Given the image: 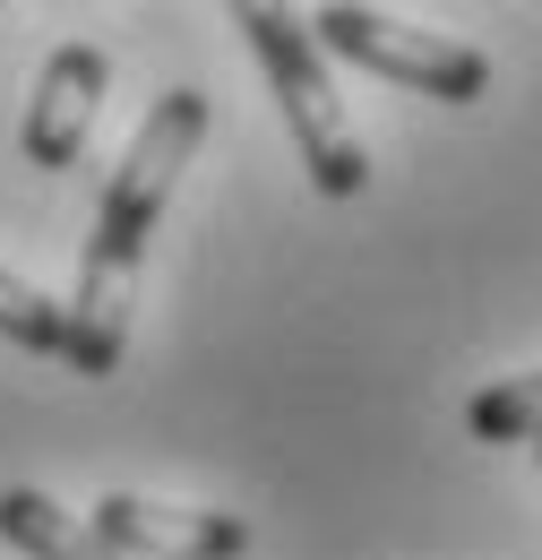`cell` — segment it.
Here are the masks:
<instances>
[{"mask_svg": "<svg viewBox=\"0 0 542 560\" xmlns=\"http://www.w3.org/2000/svg\"><path fill=\"white\" fill-rule=\"evenodd\" d=\"M466 431L474 440H526L534 448L542 440V371H517V380H499V388H482L474 406H466Z\"/></svg>", "mask_w": 542, "mask_h": 560, "instance_id": "cell-7", "label": "cell"}, {"mask_svg": "<svg viewBox=\"0 0 542 560\" xmlns=\"http://www.w3.org/2000/svg\"><path fill=\"white\" fill-rule=\"evenodd\" d=\"M0 544H17L26 560H121L113 544H95V526L86 517H69L52 509L44 491H0Z\"/></svg>", "mask_w": 542, "mask_h": 560, "instance_id": "cell-6", "label": "cell"}, {"mask_svg": "<svg viewBox=\"0 0 542 560\" xmlns=\"http://www.w3.org/2000/svg\"><path fill=\"white\" fill-rule=\"evenodd\" d=\"M207 139V95L199 86H164L138 121L130 155L95 208V233H86V259H78V293L61 311V362L78 380H113L121 353H130V293H138V259H146V233L173 199L181 164L199 155Z\"/></svg>", "mask_w": 542, "mask_h": 560, "instance_id": "cell-1", "label": "cell"}, {"mask_svg": "<svg viewBox=\"0 0 542 560\" xmlns=\"http://www.w3.org/2000/svg\"><path fill=\"white\" fill-rule=\"evenodd\" d=\"M86 526L121 560H241L250 552V526L233 509H181V500H146V491H104L86 509Z\"/></svg>", "mask_w": 542, "mask_h": 560, "instance_id": "cell-4", "label": "cell"}, {"mask_svg": "<svg viewBox=\"0 0 542 560\" xmlns=\"http://www.w3.org/2000/svg\"><path fill=\"white\" fill-rule=\"evenodd\" d=\"M0 337H9V346H26V353H61V302L0 268Z\"/></svg>", "mask_w": 542, "mask_h": 560, "instance_id": "cell-8", "label": "cell"}, {"mask_svg": "<svg viewBox=\"0 0 542 560\" xmlns=\"http://www.w3.org/2000/svg\"><path fill=\"white\" fill-rule=\"evenodd\" d=\"M310 44L319 52H337L353 70L370 78H397L405 95H431V104H474L491 95V61H482L474 44H457V35H431V26H405V18H388V9H319L310 18Z\"/></svg>", "mask_w": 542, "mask_h": 560, "instance_id": "cell-3", "label": "cell"}, {"mask_svg": "<svg viewBox=\"0 0 542 560\" xmlns=\"http://www.w3.org/2000/svg\"><path fill=\"white\" fill-rule=\"evenodd\" d=\"M233 26L250 35V52H259V70H268L275 104H284V130H293V147H302L310 190H319V199H362L370 155H362V130H353L337 78H328V52L310 44V18H293V9H241Z\"/></svg>", "mask_w": 542, "mask_h": 560, "instance_id": "cell-2", "label": "cell"}, {"mask_svg": "<svg viewBox=\"0 0 542 560\" xmlns=\"http://www.w3.org/2000/svg\"><path fill=\"white\" fill-rule=\"evenodd\" d=\"M534 457H542V440H534Z\"/></svg>", "mask_w": 542, "mask_h": 560, "instance_id": "cell-9", "label": "cell"}, {"mask_svg": "<svg viewBox=\"0 0 542 560\" xmlns=\"http://www.w3.org/2000/svg\"><path fill=\"white\" fill-rule=\"evenodd\" d=\"M104 86H113V61H104L95 44H61V52L35 70L26 121H17V147H26V164H44V173H69V164L86 155V139H95Z\"/></svg>", "mask_w": 542, "mask_h": 560, "instance_id": "cell-5", "label": "cell"}]
</instances>
